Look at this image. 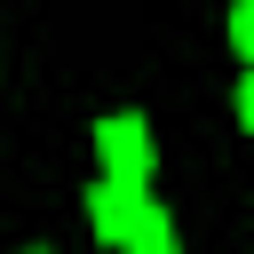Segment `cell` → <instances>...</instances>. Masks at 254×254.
I'll list each match as a JSON object with an SVG mask.
<instances>
[{"label": "cell", "instance_id": "3957f363", "mask_svg": "<svg viewBox=\"0 0 254 254\" xmlns=\"http://www.w3.org/2000/svg\"><path fill=\"white\" fill-rule=\"evenodd\" d=\"M119 254H175V222H167V206H143V222L127 230Z\"/></svg>", "mask_w": 254, "mask_h": 254}, {"label": "cell", "instance_id": "7a4b0ae2", "mask_svg": "<svg viewBox=\"0 0 254 254\" xmlns=\"http://www.w3.org/2000/svg\"><path fill=\"white\" fill-rule=\"evenodd\" d=\"M143 206H151V198L127 190V183H95V190H87V222H95L103 246H127V230L143 222Z\"/></svg>", "mask_w": 254, "mask_h": 254}, {"label": "cell", "instance_id": "277c9868", "mask_svg": "<svg viewBox=\"0 0 254 254\" xmlns=\"http://www.w3.org/2000/svg\"><path fill=\"white\" fill-rule=\"evenodd\" d=\"M230 48L254 64V0H230Z\"/></svg>", "mask_w": 254, "mask_h": 254}, {"label": "cell", "instance_id": "6da1fadb", "mask_svg": "<svg viewBox=\"0 0 254 254\" xmlns=\"http://www.w3.org/2000/svg\"><path fill=\"white\" fill-rule=\"evenodd\" d=\"M95 159H103V183H127V190H143V183H151V167H159V151H151V127H143L135 111H111V119H95Z\"/></svg>", "mask_w": 254, "mask_h": 254}, {"label": "cell", "instance_id": "5b68a950", "mask_svg": "<svg viewBox=\"0 0 254 254\" xmlns=\"http://www.w3.org/2000/svg\"><path fill=\"white\" fill-rule=\"evenodd\" d=\"M238 127L254 135V64H246V79H238Z\"/></svg>", "mask_w": 254, "mask_h": 254}, {"label": "cell", "instance_id": "8992f818", "mask_svg": "<svg viewBox=\"0 0 254 254\" xmlns=\"http://www.w3.org/2000/svg\"><path fill=\"white\" fill-rule=\"evenodd\" d=\"M24 254H40V246H24Z\"/></svg>", "mask_w": 254, "mask_h": 254}]
</instances>
